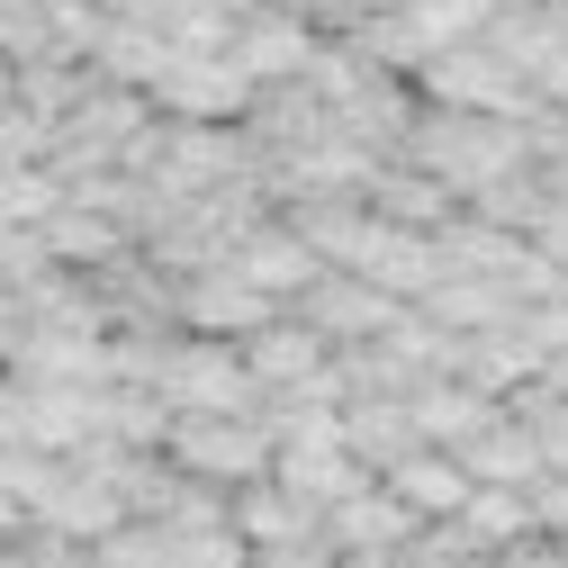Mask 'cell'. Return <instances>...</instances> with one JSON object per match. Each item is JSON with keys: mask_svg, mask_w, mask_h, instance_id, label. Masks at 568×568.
I'll return each instance as SVG.
<instances>
[{"mask_svg": "<svg viewBox=\"0 0 568 568\" xmlns=\"http://www.w3.org/2000/svg\"><path fill=\"white\" fill-rule=\"evenodd\" d=\"M415 73H424V91H434L443 109H469V118H524V109H532V82H524L496 45H478V37L424 54Z\"/></svg>", "mask_w": 568, "mask_h": 568, "instance_id": "6da1fadb", "label": "cell"}, {"mask_svg": "<svg viewBox=\"0 0 568 568\" xmlns=\"http://www.w3.org/2000/svg\"><path fill=\"white\" fill-rule=\"evenodd\" d=\"M424 172L443 190H496L515 163H524V126L515 118H469V109H443V126L424 135Z\"/></svg>", "mask_w": 568, "mask_h": 568, "instance_id": "7a4b0ae2", "label": "cell"}, {"mask_svg": "<svg viewBox=\"0 0 568 568\" xmlns=\"http://www.w3.org/2000/svg\"><path fill=\"white\" fill-rule=\"evenodd\" d=\"M145 100L190 118V126H226V118L253 109V82L235 73V54H163L145 73Z\"/></svg>", "mask_w": 568, "mask_h": 568, "instance_id": "3957f363", "label": "cell"}, {"mask_svg": "<svg viewBox=\"0 0 568 568\" xmlns=\"http://www.w3.org/2000/svg\"><path fill=\"white\" fill-rule=\"evenodd\" d=\"M226 54H235V73L253 91H271V82H298L316 63V28H307L298 0H253V10L235 19V37H226Z\"/></svg>", "mask_w": 568, "mask_h": 568, "instance_id": "277c9868", "label": "cell"}, {"mask_svg": "<svg viewBox=\"0 0 568 568\" xmlns=\"http://www.w3.org/2000/svg\"><path fill=\"white\" fill-rule=\"evenodd\" d=\"M172 443H181V460L199 469V478H226V487H253L271 460V434H253L244 415H181L172 424Z\"/></svg>", "mask_w": 568, "mask_h": 568, "instance_id": "5b68a950", "label": "cell"}, {"mask_svg": "<svg viewBox=\"0 0 568 568\" xmlns=\"http://www.w3.org/2000/svg\"><path fill=\"white\" fill-rule=\"evenodd\" d=\"M172 379V397H181V415H235L244 397H253V379H244V352H226L217 334H199L190 352H172V362H163Z\"/></svg>", "mask_w": 568, "mask_h": 568, "instance_id": "8992f818", "label": "cell"}, {"mask_svg": "<svg viewBox=\"0 0 568 568\" xmlns=\"http://www.w3.org/2000/svg\"><path fill=\"white\" fill-rule=\"evenodd\" d=\"M235 280H244V290H262V298L280 307L290 290H307V280H316V244H307V235H280V226H262V235H244Z\"/></svg>", "mask_w": 568, "mask_h": 568, "instance_id": "52a82bcc", "label": "cell"}, {"mask_svg": "<svg viewBox=\"0 0 568 568\" xmlns=\"http://www.w3.org/2000/svg\"><path fill=\"white\" fill-rule=\"evenodd\" d=\"M316 362H325V334L316 325H280L271 316V325L244 334V379H290L298 388V379H316Z\"/></svg>", "mask_w": 568, "mask_h": 568, "instance_id": "ba28073f", "label": "cell"}, {"mask_svg": "<svg viewBox=\"0 0 568 568\" xmlns=\"http://www.w3.org/2000/svg\"><path fill=\"white\" fill-rule=\"evenodd\" d=\"M388 496H397L406 515H460L469 469H460V460H434V452H397V460H388Z\"/></svg>", "mask_w": 568, "mask_h": 568, "instance_id": "9c48e42d", "label": "cell"}, {"mask_svg": "<svg viewBox=\"0 0 568 568\" xmlns=\"http://www.w3.org/2000/svg\"><path fill=\"white\" fill-rule=\"evenodd\" d=\"M190 325L199 334H253V325H271V298L244 290L235 271L226 280H190Z\"/></svg>", "mask_w": 568, "mask_h": 568, "instance_id": "30bf717a", "label": "cell"}, {"mask_svg": "<svg viewBox=\"0 0 568 568\" xmlns=\"http://www.w3.org/2000/svg\"><path fill=\"white\" fill-rule=\"evenodd\" d=\"M532 469H541V452H532L524 424H478V443H469V478H487V487H524Z\"/></svg>", "mask_w": 568, "mask_h": 568, "instance_id": "8fae6325", "label": "cell"}, {"mask_svg": "<svg viewBox=\"0 0 568 568\" xmlns=\"http://www.w3.org/2000/svg\"><path fill=\"white\" fill-rule=\"evenodd\" d=\"M406 524H415V515L397 506V496H343V524H334V532H343L352 550H388V541H406Z\"/></svg>", "mask_w": 568, "mask_h": 568, "instance_id": "7c38bea8", "label": "cell"}, {"mask_svg": "<svg viewBox=\"0 0 568 568\" xmlns=\"http://www.w3.org/2000/svg\"><path fill=\"white\" fill-rule=\"evenodd\" d=\"M54 199H63V181H54V172H37V163H10V172H0V226H37Z\"/></svg>", "mask_w": 568, "mask_h": 568, "instance_id": "4fadbf2b", "label": "cell"}, {"mask_svg": "<svg viewBox=\"0 0 568 568\" xmlns=\"http://www.w3.org/2000/svg\"><path fill=\"white\" fill-rule=\"evenodd\" d=\"M460 515H469L478 541H515V532H532V506H524V496H506V487H469Z\"/></svg>", "mask_w": 568, "mask_h": 568, "instance_id": "5bb4252c", "label": "cell"}, {"mask_svg": "<svg viewBox=\"0 0 568 568\" xmlns=\"http://www.w3.org/2000/svg\"><path fill=\"white\" fill-rule=\"evenodd\" d=\"M298 532H307V506H298V496H280V487H253V496H244V541L271 550V541H298Z\"/></svg>", "mask_w": 568, "mask_h": 568, "instance_id": "9a60e30c", "label": "cell"}, {"mask_svg": "<svg viewBox=\"0 0 568 568\" xmlns=\"http://www.w3.org/2000/svg\"><path fill=\"white\" fill-rule=\"evenodd\" d=\"M406 424H415V434H478L487 406H478V397H460V388H424V397L406 406Z\"/></svg>", "mask_w": 568, "mask_h": 568, "instance_id": "2e32d148", "label": "cell"}, {"mask_svg": "<svg viewBox=\"0 0 568 568\" xmlns=\"http://www.w3.org/2000/svg\"><path fill=\"white\" fill-rule=\"evenodd\" d=\"M524 434H532V452H541V469H550V478H568V415H559V406H541V415L524 424Z\"/></svg>", "mask_w": 568, "mask_h": 568, "instance_id": "e0dca14e", "label": "cell"}, {"mask_svg": "<svg viewBox=\"0 0 568 568\" xmlns=\"http://www.w3.org/2000/svg\"><path fill=\"white\" fill-rule=\"evenodd\" d=\"M532 226H541V253H550V262H568V207H541Z\"/></svg>", "mask_w": 568, "mask_h": 568, "instance_id": "ac0fdd59", "label": "cell"}, {"mask_svg": "<svg viewBox=\"0 0 568 568\" xmlns=\"http://www.w3.org/2000/svg\"><path fill=\"white\" fill-rule=\"evenodd\" d=\"M541 379H550V388L568 397V343H559V352H550V362H541Z\"/></svg>", "mask_w": 568, "mask_h": 568, "instance_id": "d6986e66", "label": "cell"}, {"mask_svg": "<svg viewBox=\"0 0 568 568\" xmlns=\"http://www.w3.org/2000/svg\"><path fill=\"white\" fill-rule=\"evenodd\" d=\"M10 100H19V63L0 54V109H10Z\"/></svg>", "mask_w": 568, "mask_h": 568, "instance_id": "ffe728a7", "label": "cell"}, {"mask_svg": "<svg viewBox=\"0 0 568 568\" xmlns=\"http://www.w3.org/2000/svg\"><path fill=\"white\" fill-rule=\"evenodd\" d=\"M541 506H550V515H559V532H568V478H559V487L541 496Z\"/></svg>", "mask_w": 568, "mask_h": 568, "instance_id": "44dd1931", "label": "cell"}, {"mask_svg": "<svg viewBox=\"0 0 568 568\" xmlns=\"http://www.w3.org/2000/svg\"><path fill=\"white\" fill-rule=\"evenodd\" d=\"M415 568H469V559H443V541H434V550H415Z\"/></svg>", "mask_w": 568, "mask_h": 568, "instance_id": "7402d4cb", "label": "cell"}, {"mask_svg": "<svg viewBox=\"0 0 568 568\" xmlns=\"http://www.w3.org/2000/svg\"><path fill=\"white\" fill-rule=\"evenodd\" d=\"M37 568H73V559H63V550H45V559H37Z\"/></svg>", "mask_w": 568, "mask_h": 568, "instance_id": "603a6c76", "label": "cell"}]
</instances>
